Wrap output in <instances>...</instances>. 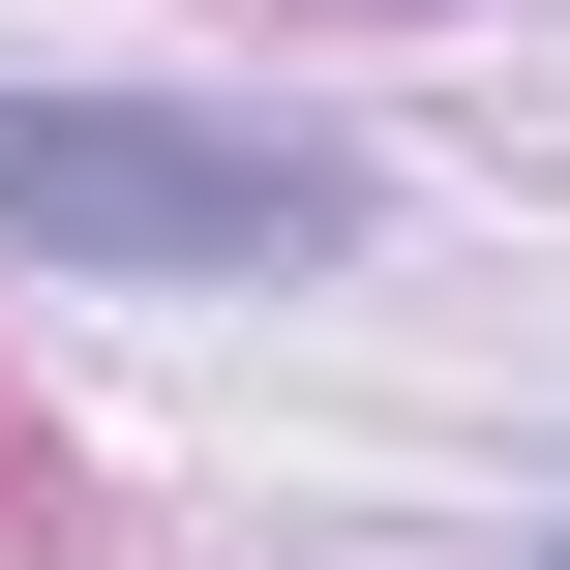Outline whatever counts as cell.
Masks as SVG:
<instances>
[{
  "mask_svg": "<svg viewBox=\"0 0 570 570\" xmlns=\"http://www.w3.org/2000/svg\"><path fill=\"white\" fill-rule=\"evenodd\" d=\"M0 240L30 271H331L361 150L331 120H210V90H0Z\"/></svg>",
  "mask_w": 570,
  "mask_h": 570,
  "instance_id": "6da1fadb",
  "label": "cell"
},
{
  "mask_svg": "<svg viewBox=\"0 0 570 570\" xmlns=\"http://www.w3.org/2000/svg\"><path fill=\"white\" fill-rule=\"evenodd\" d=\"M541 570H570V541H541Z\"/></svg>",
  "mask_w": 570,
  "mask_h": 570,
  "instance_id": "7a4b0ae2",
  "label": "cell"
}]
</instances>
